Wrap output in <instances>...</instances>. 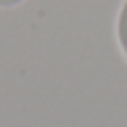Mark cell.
Masks as SVG:
<instances>
[{
  "label": "cell",
  "mask_w": 127,
  "mask_h": 127,
  "mask_svg": "<svg viewBox=\"0 0 127 127\" xmlns=\"http://www.w3.org/2000/svg\"><path fill=\"white\" fill-rule=\"evenodd\" d=\"M114 36H116V45L121 56L127 63V0L121 2L118 13H116V25H114Z\"/></svg>",
  "instance_id": "obj_1"
},
{
  "label": "cell",
  "mask_w": 127,
  "mask_h": 127,
  "mask_svg": "<svg viewBox=\"0 0 127 127\" xmlns=\"http://www.w3.org/2000/svg\"><path fill=\"white\" fill-rule=\"evenodd\" d=\"M27 0H0V9H16Z\"/></svg>",
  "instance_id": "obj_2"
}]
</instances>
